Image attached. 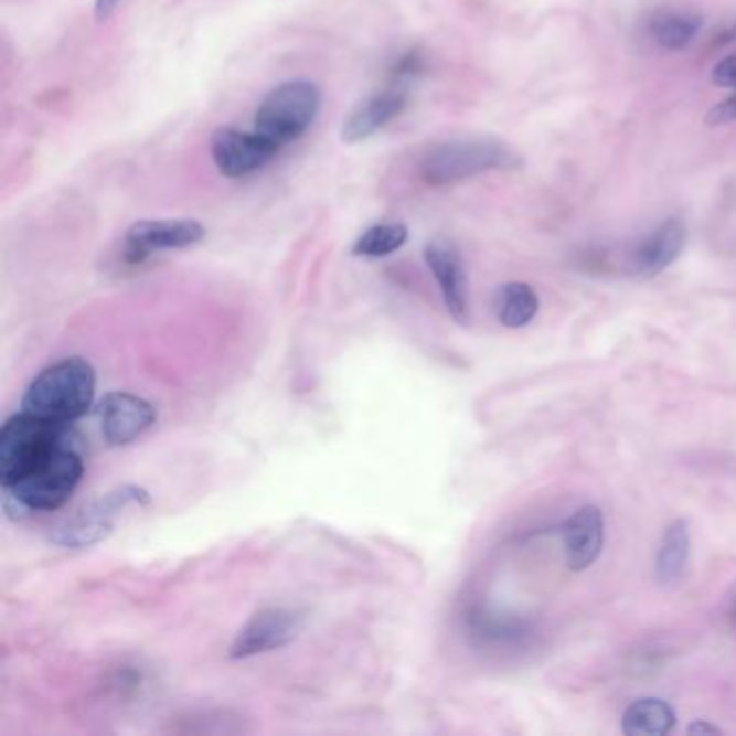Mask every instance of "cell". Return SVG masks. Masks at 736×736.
<instances>
[{
  "instance_id": "obj_11",
  "label": "cell",
  "mask_w": 736,
  "mask_h": 736,
  "mask_svg": "<svg viewBox=\"0 0 736 736\" xmlns=\"http://www.w3.org/2000/svg\"><path fill=\"white\" fill-rule=\"evenodd\" d=\"M424 257L441 288L442 300H445L449 316L458 324H469L471 320L469 281H467L462 257L456 250V246L445 241H433L424 248Z\"/></svg>"
},
{
  "instance_id": "obj_5",
  "label": "cell",
  "mask_w": 736,
  "mask_h": 736,
  "mask_svg": "<svg viewBox=\"0 0 736 736\" xmlns=\"http://www.w3.org/2000/svg\"><path fill=\"white\" fill-rule=\"evenodd\" d=\"M76 433L70 424H52L24 410L11 415L0 430V484L22 480L56 445Z\"/></svg>"
},
{
  "instance_id": "obj_9",
  "label": "cell",
  "mask_w": 736,
  "mask_h": 736,
  "mask_svg": "<svg viewBox=\"0 0 736 736\" xmlns=\"http://www.w3.org/2000/svg\"><path fill=\"white\" fill-rule=\"evenodd\" d=\"M205 238V227L193 218L139 221L130 225L124 241V255L130 264H141L153 253L195 246Z\"/></svg>"
},
{
  "instance_id": "obj_14",
  "label": "cell",
  "mask_w": 736,
  "mask_h": 736,
  "mask_svg": "<svg viewBox=\"0 0 736 736\" xmlns=\"http://www.w3.org/2000/svg\"><path fill=\"white\" fill-rule=\"evenodd\" d=\"M687 230L681 218H668L631 253V268L639 277H654L672 266L685 248Z\"/></svg>"
},
{
  "instance_id": "obj_20",
  "label": "cell",
  "mask_w": 736,
  "mask_h": 736,
  "mask_svg": "<svg viewBox=\"0 0 736 736\" xmlns=\"http://www.w3.org/2000/svg\"><path fill=\"white\" fill-rule=\"evenodd\" d=\"M730 121H736V94L724 99V102H719V104H715L706 113V124L708 126H724V124H730Z\"/></svg>"
},
{
  "instance_id": "obj_23",
  "label": "cell",
  "mask_w": 736,
  "mask_h": 736,
  "mask_svg": "<svg viewBox=\"0 0 736 736\" xmlns=\"http://www.w3.org/2000/svg\"><path fill=\"white\" fill-rule=\"evenodd\" d=\"M689 735H722L724 730L715 724H708V722H695L691 724L687 728Z\"/></svg>"
},
{
  "instance_id": "obj_24",
  "label": "cell",
  "mask_w": 736,
  "mask_h": 736,
  "mask_svg": "<svg viewBox=\"0 0 736 736\" xmlns=\"http://www.w3.org/2000/svg\"><path fill=\"white\" fill-rule=\"evenodd\" d=\"M121 0H96V20L98 22H104L115 9H117V4H119Z\"/></svg>"
},
{
  "instance_id": "obj_17",
  "label": "cell",
  "mask_w": 736,
  "mask_h": 736,
  "mask_svg": "<svg viewBox=\"0 0 736 736\" xmlns=\"http://www.w3.org/2000/svg\"><path fill=\"white\" fill-rule=\"evenodd\" d=\"M676 726L674 708L659 697H641L622 717V733L629 736H665Z\"/></svg>"
},
{
  "instance_id": "obj_19",
  "label": "cell",
  "mask_w": 736,
  "mask_h": 736,
  "mask_svg": "<svg viewBox=\"0 0 736 736\" xmlns=\"http://www.w3.org/2000/svg\"><path fill=\"white\" fill-rule=\"evenodd\" d=\"M408 241V230L402 223H378L363 232L354 245L352 255L356 257H387L399 250Z\"/></svg>"
},
{
  "instance_id": "obj_8",
  "label": "cell",
  "mask_w": 736,
  "mask_h": 736,
  "mask_svg": "<svg viewBox=\"0 0 736 736\" xmlns=\"http://www.w3.org/2000/svg\"><path fill=\"white\" fill-rule=\"evenodd\" d=\"M281 149L264 139L257 130L246 132L238 128H218L210 139V153L216 169L238 180L264 169Z\"/></svg>"
},
{
  "instance_id": "obj_7",
  "label": "cell",
  "mask_w": 736,
  "mask_h": 736,
  "mask_svg": "<svg viewBox=\"0 0 736 736\" xmlns=\"http://www.w3.org/2000/svg\"><path fill=\"white\" fill-rule=\"evenodd\" d=\"M305 627V616L286 607H268L257 611L230 648L232 659H250L290 646Z\"/></svg>"
},
{
  "instance_id": "obj_13",
  "label": "cell",
  "mask_w": 736,
  "mask_h": 736,
  "mask_svg": "<svg viewBox=\"0 0 736 736\" xmlns=\"http://www.w3.org/2000/svg\"><path fill=\"white\" fill-rule=\"evenodd\" d=\"M562 541L566 548L568 568L575 573L589 568L598 559L605 542V519L600 508L596 505L579 508L562 525Z\"/></svg>"
},
{
  "instance_id": "obj_18",
  "label": "cell",
  "mask_w": 736,
  "mask_h": 736,
  "mask_svg": "<svg viewBox=\"0 0 736 736\" xmlns=\"http://www.w3.org/2000/svg\"><path fill=\"white\" fill-rule=\"evenodd\" d=\"M538 307H541V300H538L536 290L527 284H521V281H512V284L501 286L499 292L494 296L497 318L508 329L527 327L536 318Z\"/></svg>"
},
{
  "instance_id": "obj_4",
  "label": "cell",
  "mask_w": 736,
  "mask_h": 736,
  "mask_svg": "<svg viewBox=\"0 0 736 736\" xmlns=\"http://www.w3.org/2000/svg\"><path fill=\"white\" fill-rule=\"evenodd\" d=\"M322 108V94L311 81H288L270 89L255 110V130L281 149L300 139Z\"/></svg>"
},
{
  "instance_id": "obj_6",
  "label": "cell",
  "mask_w": 736,
  "mask_h": 736,
  "mask_svg": "<svg viewBox=\"0 0 736 736\" xmlns=\"http://www.w3.org/2000/svg\"><path fill=\"white\" fill-rule=\"evenodd\" d=\"M151 494L137 484H124L102 494L96 501L81 508L76 514L63 519L52 532L50 542L61 548H87L98 542L106 541L113 530L117 516L130 505H149Z\"/></svg>"
},
{
  "instance_id": "obj_15",
  "label": "cell",
  "mask_w": 736,
  "mask_h": 736,
  "mask_svg": "<svg viewBox=\"0 0 736 736\" xmlns=\"http://www.w3.org/2000/svg\"><path fill=\"white\" fill-rule=\"evenodd\" d=\"M702 15L689 9H659L650 18L652 40L665 50H683L697 38Z\"/></svg>"
},
{
  "instance_id": "obj_22",
  "label": "cell",
  "mask_w": 736,
  "mask_h": 736,
  "mask_svg": "<svg viewBox=\"0 0 736 736\" xmlns=\"http://www.w3.org/2000/svg\"><path fill=\"white\" fill-rule=\"evenodd\" d=\"M733 42H736V20L733 24H728L726 29H722V31L715 35L713 46L722 49V46H728V44H733Z\"/></svg>"
},
{
  "instance_id": "obj_2",
  "label": "cell",
  "mask_w": 736,
  "mask_h": 736,
  "mask_svg": "<svg viewBox=\"0 0 736 736\" xmlns=\"http://www.w3.org/2000/svg\"><path fill=\"white\" fill-rule=\"evenodd\" d=\"M78 435L56 445L22 480L2 489L20 501L31 514L58 510L85 476V458Z\"/></svg>"
},
{
  "instance_id": "obj_16",
  "label": "cell",
  "mask_w": 736,
  "mask_h": 736,
  "mask_svg": "<svg viewBox=\"0 0 736 736\" xmlns=\"http://www.w3.org/2000/svg\"><path fill=\"white\" fill-rule=\"evenodd\" d=\"M689 553H691V538H689L687 521L676 519L674 523L668 525L661 538L654 562L657 582L663 586L676 584L687 568Z\"/></svg>"
},
{
  "instance_id": "obj_12",
  "label": "cell",
  "mask_w": 736,
  "mask_h": 736,
  "mask_svg": "<svg viewBox=\"0 0 736 736\" xmlns=\"http://www.w3.org/2000/svg\"><path fill=\"white\" fill-rule=\"evenodd\" d=\"M408 104V94L406 89L399 87H390L385 92H378L370 98L363 99L356 104L342 124V141L352 146V143H363L378 135L383 128H387L395 117L404 113Z\"/></svg>"
},
{
  "instance_id": "obj_3",
  "label": "cell",
  "mask_w": 736,
  "mask_h": 736,
  "mask_svg": "<svg viewBox=\"0 0 736 736\" xmlns=\"http://www.w3.org/2000/svg\"><path fill=\"white\" fill-rule=\"evenodd\" d=\"M516 167H521V156L499 139H456L424 156L422 178L430 186H454L489 171Z\"/></svg>"
},
{
  "instance_id": "obj_25",
  "label": "cell",
  "mask_w": 736,
  "mask_h": 736,
  "mask_svg": "<svg viewBox=\"0 0 736 736\" xmlns=\"http://www.w3.org/2000/svg\"><path fill=\"white\" fill-rule=\"evenodd\" d=\"M728 616H730V622L736 625V596L735 600H733V607H730V614H728Z\"/></svg>"
},
{
  "instance_id": "obj_10",
  "label": "cell",
  "mask_w": 736,
  "mask_h": 736,
  "mask_svg": "<svg viewBox=\"0 0 736 736\" xmlns=\"http://www.w3.org/2000/svg\"><path fill=\"white\" fill-rule=\"evenodd\" d=\"M102 437L110 447H124L141 439L156 424V408L148 399L128 392L106 393L98 406Z\"/></svg>"
},
{
  "instance_id": "obj_1",
  "label": "cell",
  "mask_w": 736,
  "mask_h": 736,
  "mask_svg": "<svg viewBox=\"0 0 736 736\" xmlns=\"http://www.w3.org/2000/svg\"><path fill=\"white\" fill-rule=\"evenodd\" d=\"M96 370L81 356L46 367L24 393L22 410L52 424H72L89 413L96 397Z\"/></svg>"
},
{
  "instance_id": "obj_21",
  "label": "cell",
  "mask_w": 736,
  "mask_h": 736,
  "mask_svg": "<svg viewBox=\"0 0 736 736\" xmlns=\"http://www.w3.org/2000/svg\"><path fill=\"white\" fill-rule=\"evenodd\" d=\"M713 83L719 87L736 89V54L722 58L713 70Z\"/></svg>"
}]
</instances>
